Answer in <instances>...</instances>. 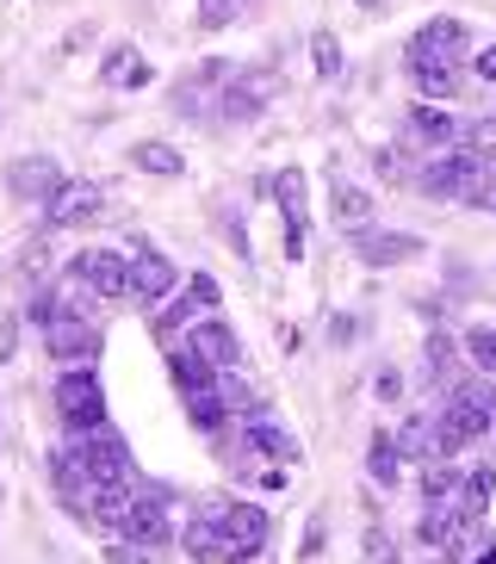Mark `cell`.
Returning a JSON list of instances; mask_svg holds the SVG:
<instances>
[{"label":"cell","mask_w":496,"mask_h":564,"mask_svg":"<svg viewBox=\"0 0 496 564\" xmlns=\"http://www.w3.org/2000/svg\"><path fill=\"white\" fill-rule=\"evenodd\" d=\"M273 199H280L285 212V254H304V174L298 167H285V174H273Z\"/></svg>","instance_id":"obj_20"},{"label":"cell","mask_w":496,"mask_h":564,"mask_svg":"<svg viewBox=\"0 0 496 564\" xmlns=\"http://www.w3.org/2000/svg\"><path fill=\"white\" fill-rule=\"evenodd\" d=\"M99 82L118 87V94H131V87H149V56L137 44H112L106 63H99Z\"/></svg>","instance_id":"obj_21"},{"label":"cell","mask_w":496,"mask_h":564,"mask_svg":"<svg viewBox=\"0 0 496 564\" xmlns=\"http://www.w3.org/2000/svg\"><path fill=\"white\" fill-rule=\"evenodd\" d=\"M311 63L323 82H335L342 75V44H335V32H311Z\"/></svg>","instance_id":"obj_30"},{"label":"cell","mask_w":496,"mask_h":564,"mask_svg":"<svg viewBox=\"0 0 496 564\" xmlns=\"http://www.w3.org/2000/svg\"><path fill=\"white\" fill-rule=\"evenodd\" d=\"M453 366H460V341L453 335H429V379L453 384Z\"/></svg>","instance_id":"obj_29"},{"label":"cell","mask_w":496,"mask_h":564,"mask_svg":"<svg viewBox=\"0 0 496 564\" xmlns=\"http://www.w3.org/2000/svg\"><path fill=\"white\" fill-rule=\"evenodd\" d=\"M174 285H181V273H174V261H168V254H155V249L131 254V299L168 304V299H174Z\"/></svg>","instance_id":"obj_18"},{"label":"cell","mask_w":496,"mask_h":564,"mask_svg":"<svg viewBox=\"0 0 496 564\" xmlns=\"http://www.w3.org/2000/svg\"><path fill=\"white\" fill-rule=\"evenodd\" d=\"M354 254H360L366 267H403L422 254V236H403V230H354Z\"/></svg>","instance_id":"obj_17"},{"label":"cell","mask_w":496,"mask_h":564,"mask_svg":"<svg viewBox=\"0 0 496 564\" xmlns=\"http://www.w3.org/2000/svg\"><path fill=\"white\" fill-rule=\"evenodd\" d=\"M280 94V68H255V75H236L230 82V94H224V118L230 124H248V118H261L267 112V100Z\"/></svg>","instance_id":"obj_16"},{"label":"cell","mask_w":496,"mask_h":564,"mask_svg":"<svg viewBox=\"0 0 496 564\" xmlns=\"http://www.w3.org/2000/svg\"><path fill=\"white\" fill-rule=\"evenodd\" d=\"M44 212H50V230H87L106 212V193H99V181H63Z\"/></svg>","instance_id":"obj_8"},{"label":"cell","mask_w":496,"mask_h":564,"mask_svg":"<svg viewBox=\"0 0 496 564\" xmlns=\"http://www.w3.org/2000/svg\"><path fill=\"white\" fill-rule=\"evenodd\" d=\"M50 403H56V415H63L68 434L99 429V422H106V384H99L94 366H63V379H56Z\"/></svg>","instance_id":"obj_3"},{"label":"cell","mask_w":496,"mask_h":564,"mask_svg":"<svg viewBox=\"0 0 496 564\" xmlns=\"http://www.w3.org/2000/svg\"><path fill=\"white\" fill-rule=\"evenodd\" d=\"M410 75L429 100H453V94H460V68L453 63H410Z\"/></svg>","instance_id":"obj_26"},{"label":"cell","mask_w":496,"mask_h":564,"mask_svg":"<svg viewBox=\"0 0 496 564\" xmlns=\"http://www.w3.org/2000/svg\"><path fill=\"white\" fill-rule=\"evenodd\" d=\"M186 415H193V429H205V434L224 429V415H230V398L217 391V379H212V384H198V391H186Z\"/></svg>","instance_id":"obj_23"},{"label":"cell","mask_w":496,"mask_h":564,"mask_svg":"<svg viewBox=\"0 0 496 564\" xmlns=\"http://www.w3.org/2000/svg\"><path fill=\"white\" fill-rule=\"evenodd\" d=\"M118 533L137 540V546H149V552L162 546L168 540V497L162 490H137V502H131V514H125V528Z\"/></svg>","instance_id":"obj_19"},{"label":"cell","mask_w":496,"mask_h":564,"mask_svg":"<svg viewBox=\"0 0 496 564\" xmlns=\"http://www.w3.org/2000/svg\"><path fill=\"white\" fill-rule=\"evenodd\" d=\"M75 441V453H82V465L94 471V484H137V465H131V447L118 441L106 422L99 429H82V434H68Z\"/></svg>","instance_id":"obj_5"},{"label":"cell","mask_w":496,"mask_h":564,"mask_svg":"<svg viewBox=\"0 0 496 564\" xmlns=\"http://www.w3.org/2000/svg\"><path fill=\"white\" fill-rule=\"evenodd\" d=\"M205 509L230 528V540H236V552H242V564L255 558V552L267 546V533H273V521H267V509L261 502H236V497H205Z\"/></svg>","instance_id":"obj_7"},{"label":"cell","mask_w":496,"mask_h":564,"mask_svg":"<svg viewBox=\"0 0 496 564\" xmlns=\"http://www.w3.org/2000/svg\"><path fill=\"white\" fill-rule=\"evenodd\" d=\"M224 75H230V68H224V63H198L193 75H186V82L174 87V112L198 118V112H205V106H217V100H212V87L224 82Z\"/></svg>","instance_id":"obj_22"},{"label":"cell","mask_w":496,"mask_h":564,"mask_svg":"<svg viewBox=\"0 0 496 564\" xmlns=\"http://www.w3.org/2000/svg\"><path fill=\"white\" fill-rule=\"evenodd\" d=\"M465 348H472V360H478L484 372H496V329H472L465 335Z\"/></svg>","instance_id":"obj_34"},{"label":"cell","mask_w":496,"mask_h":564,"mask_svg":"<svg viewBox=\"0 0 496 564\" xmlns=\"http://www.w3.org/2000/svg\"><path fill=\"white\" fill-rule=\"evenodd\" d=\"M478 75H484V82H496V44H490V51H478Z\"/></svg>","instance_id":"obj_38"},{"label":"cell","mask_w":496,"mask_h":564,"mask_svg":"<svg viewBox=\"0 0 496 564\" xmlns=\"http://www.w3.org/2000/svg\"><path fill=\"white\" fill-rule=\"evenodd\" d=\"M410 131L416 137H429V143H453V131H460V124H453V112H446V106H416L410 112Z\"/></svg>","instance_id":"obj_27"},{"label":"cell","mask_w":496,"mask_h":564,"mask_svg":"<svg viewBox=\"0 0 496 564\" xmlns=\"http://www.w3.org/2000/svg\"><path fill=\"white\" fill-rule=\"evenodd\" d=\"M106 558H112V564H155V552L137 546V540H112V546H106Z\"/></svg>","instance_id":"obj_35"},{"label":"cell","mask_w":496,"mask_h":564,"mask_svg":"<svg viewBox=\"0 0 496 564\" xmlns=\"http://www.w3.org/2000/svg\"><path fill=\"white\" fill-rule=\"evenodd\" d=\"M360 552H366V564H403V558H397V540H391V533L379 528V521H373V528H366Z\"/></svg>","instance_id":"obj_32"},{"label":"cell","mask_w":496,"mask_h":564,"mask_svg":"<svg viewBox=\"0 0 496 564\" xmlns=\"http://www.w3.org/2000/svg\"><path fill=\"white\" fill-rule=\"evenodd\" d=\"M44 261H50V236H32V242L19 249V273H25V280H37V273H44Z\"/></svg>","instance_id":"obj_33"},{"label":"cell","mask_w":496,"mask_h":564,"mask_svg":"<svg viewBox=\"0 0 496 564\" xmlns=\"http://www.w3.org/2000/svg\"><path fill=\"white\" fill-rule=\"evenodd\" d=\"M44 348H50V360H63V366H87V360H99V323H87L82 311H56L44 323Z\"/></svg>","instance_id":"obj_6"},{"label":"cell","mask_w":496,"mask_h":564,"mask_svg":"<svg viewBox=\"0 0 496 564\" xmlns=\"http://www.w3.org/2000/svg\"><path fill=\"white\" fill-rule=\"evenodd\" d=\"M248 0H198V32H224L230 19H242Z\"/></svg>","instance_id":"obj_31"},{"label":"cell","mask_w":496,"mask_h":564,"mask_svg":"<svg viewBox=\"0 0 496 564\" xmlns=\"http://www.w3.org/2000/svg\"><path fill=\"white\" fill-rule=\"evenodd\" d=\"M131 162L143 167V174H162V181H174V174H181V150H168V143H137L131 150Z\"/></svg>","instance_id":"obj_28"},{"label":"cell","mask_w":496,"mask_h":564,"mask_svg":"<svg viewBox=\"0 0 496 564\" xmlns=\"http://www.w3.org/2000/svg\"><path fill=\"white\" fill-rule=\"evenodd\" d=\"M360 7H366V13H379V7H385V0H360Z\"/></svg>","instance_id":"obj_39"},{"label":"cell","mask_w":496,"mask_h":564,"mask_svg":"<svg viewBox=\"0 0 496 564\" xmlns=\"http://www.w3.org/2000/svg\"><path fill=\"white\" fill-rule=\"evenodd\" d=\"M242 434H248V453H267L273 465H298V459H304L298 434L285 429L273 410H248V415H242Z\"/></svg>","instance_id":"obj_15"},{"label":"cell","mask_w":496,"mask_h":564,"mask_svg":"<svg viewBox=\"0 0 496 564\" xmlns=\"http://www.w3.org/2000/svg\"><path fill=\"white\" fill-rule=\"evenodd\" d=\"M56 186H63L56 155H13V167H7V193H13L19 205H50Z\"/></svg>","instance_id":"obj_13"},{"label":"cell","mask_w":496,"mask_h":564,"mask_svg":"<svg viewBox=\"0 0 496 564\" xmlns=\"http://www.w3.org/2000/svg\"><path fill=\"white\" fill-rule=\"evenodd\" d=\"M496 422L490 410V391H478V384H460L453 398L434 410V434H441V459H453L460 447H472V441H484Z\"/></svg>","instance_id":"obj_2"},{"label":"cell","mask_w":496,"mask_h":564,"mask_svg":"<svg viewBox=\"0 0 496 564\" xmlns=\"http://www.w3.org/2000/svg\"><path fill=\"white\" fill-rule=\"evenodd\" d=\"M181 546H186V558H193V564H242V552H236L230 528H224V521H217L205 502H198V514L181 528Z\"/></svg>","instance_id":"obj_9"},{"label":"cell","mask_w":496,"mask_h":564,"mask_svg":"<svg viewBox=\"0 0 496 564\" xmlns=\"http://www.w3.org/2000/svg\"><path fill=\"white\" fill-rule=\"evenodd\" d=\"M323 533H330V521L311 514V528H304V552H298V558H316V552H323Z\"/></svg>","instance_id":"obj_37"},{"label":"cell","mask_w":496,"mask_h":564,"mask_svg":"<svg viewBox=\"0 0 496 564\" xmlns=\"http://www.w3.org/2000/svg\"><path fill=\"white\" fill-rule=\"evenodd\" d=\"M13 354H19V316H13V311H0V366L13 360Z\"/></svg>","instance_id":"obj_36"},{"label":"cell","mask_w":496,"mask_h":564,"mask_svg":"<svg viewBox=\"0 0 496 564\" xmlns=\"http://www.w3.org/2000/svg\"><path fill=\"white\" fill-rule=\"evenodd\" d=\"M0 502H7V497H0Z\"/></svg>","instance_id":"obj_40"},{"label":"cell","mask_w":496,"mask_h":564,"mask_svg":"<svg viewBox=\"0 0 496 564\" xmlns=\"http://www.w3.org/2000/svg\"><path fill=\"white\" fill-rule=\"evenodd\" d=\"M465 51H472V32H465L460 19H429V25L410 37V51L403 56H410V63H453L460 68Z\"/></svg>","instance_id":"obj_11"},{"label":"cell","mask_w":496,"mask_h":564,"mask_svg":"<svg viewBox=\"0 0 496 564\" xmlns=\"http://www.w3.org/2000/svg\"><path fill=\"white\" fill-rule=\"evenodd\" d=\"M181 348L198 354L212 372H236V360H242V341H236V329H230V323H217V316H198L193 329H186Z\"/></svg>","instance_id":"obj_14"},{"label":"cell","mask_w":496,"mask_h":564,"mask_svg":"<svg viewBox=\"0 0 496 564\" xmlns=\"http://www.w3.org/2000/svg\"><path fill=\"white\" fill-rule=\"evenodd\" d=\"M472 528H478V521L460 509V497L429 502V514H422V546L441 552V558H460V552H465V533H472Z\"/></svg>","instance_id":"obj_12"},{"label":"cell","mask_w":496,"mask_h":564,"mask_svg":"<svg viewBox=\"0 0 496 564\" xmlns=\"http://www.w3.org/2000/svg\"><path fill=\"white\" fill-rule=\"evenodd\" d=\"M366 471H373V484H385V490H397V478H403V453H397V434H373V447H366Z\"/></svg>","instance_id":"obj_24"},{"label":"cell","mask_w":496,"mask_h":564,"mask_svg":"<svg viewBox=\"0 0 496 564\" xmlns=\"http://www.w3.org/2000/svg\"><path fill=\"white\" fill-rule=\"evenodd\" d=\"M217 299H224V292H217L212 273H193V280L181 285V299H174L162 316H155V335H168V341H174L181 329H193L198 316H212V311H217Z\"/></svg>","instance_id":"obj_10"},{"label":"cell","mask_w":496,"mask_h":564,"mask_svg":"<svg viewBox=\"0 0 496 564\" xmlns=\"http://www.w3.org/2000/svg\"><path fill=\"white\" fill-rule=\"evenodd\" d=\"M75 285H82L87 299H99V304L131 299V254H118V249H82V254H75Z\"/></svg>","instance_id":"obj_4"},{"label":"cell","mask_w":496,"mask_h":564,"mask_svg":"<svg viewBox=\"0 0 496 564\" xmlns=\"http://www.w3.org/2000/svg\"><path fill=\"white\" fill-rule=\"evenodd\" d=\"M422 193L446 205H472V212H496V162L478 150H453L422 174Z\"/></svg>","instance_id":"obj_1"},{"label":"cell","mask_w":496,"mask_h":564,"mask_svg":"<svg viewBox=\"0 0 496 564\" xmlns=\"http://www.w3.org/2000/svg\"><path fill=\"white\" fill-rule=\"evenodd\" d=\"M335 224H342L347 236L373 224V199H366V193H360L354 181H335Z\"/></svg>","instance_id":"obj_25"}]
</instances>
